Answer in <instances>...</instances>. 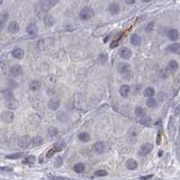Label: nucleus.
Listing matches in <instances>:
<instances>
[{"instance_id": "f257e3e1", "label": "nucleus", "mask_w": 180, "mask_h": 180, "mask_svg": "<svg viewBox=\"0 0 180 180\" xmlns=\"http://www.w3.org/2000/svg\"><path fill=\"white\" fill-rule=\"evenodd\" d=\"M92 16H93V10H92V8L90 7V6H85V7H83V9L81 10L80 14H79L80 19H81V20H83V21L91 19Z\"/></svg>"}, {"instance_id": "f03ea898", "label": "nucleus", "mask_w": 180, "mask_h": 180, "mask_svg": "<svg viewBox=\"0 0 180 180\" xmlns=\"http://www.w3.org/2000/svg\"><path fill=\"white\" fill-rule=\"evenodd\" d=\"M15 119V114L10 111H5L1 113V120L5 123H12Z\"/></svg>"}, {"instance_id": "7ed1b4c3", "label": "nucleus", "mask_w": 180, "mask_h": 180, "mask_svg": "<svg viewBox=\"0 0 180 180\" xmlns=\"http://www.w3.org/2000/svg\"><path fill=\"white\" fill-rule=\"evenodd\" d=\"M26 33L29 36H31L32 38H34L37 35V33H38V27L36 26V24L35 23H30L27 24V26L26 28Z\"/></svg>"}, {"instance_id": "20e7f679", "label": "nucleus", "mask_w": 180, "mask_h": 180, "mask_svg": "<svg viewBox=\"0 0 180 180\" xmlns=\"http://www.w3.org/2000/svg\"><path fill=\"white\" fill-rule=\"evenodd\" d=\"M153 149V145L151 143H145L143 145H141L140 150H138V155L140 156H146L151 152Z\"/></svg>"}, {"instance_id": "39448f33", "label": "nucleus", "mask_w": 180, "mask_h": 180, "mask_svg": "<svg viewBox=\"0 0 180 180\" xmlns=\"http://www.w3.org/2000/svg\"><path fill=\"white\" fill-rule=\"evenodd\" d=\"M23 68L19 64H15L9 69V74L13 77H17L23 74Z\"/></svg>"}, {"instance_id": "423d86ee", "label": "nucleus", "mask_w": 180, "mask_h": 180, "mask_svg": "<svg viewBox=\"0 0 180 180\" xmlns=\"http://www.w3.org/2000/svg\"><path fill=\"white\" fill-rule=\"evenodd\" d=\"M176 123H175V120L173 117H170L169 118V120H168V124H167V131H168V134H169V137L171 138H174V135L176 133Z\"/></svg>"}, {"instance_id": "0eeeda50", "label": "nucleus", "mask_w": 180, "mask_h": 180, "mask_svg": "<svg viewBox=\"0 0 180 180\" xmlns=\"http://www.w3.org/2000/svg\"><path fill=\"white\" fill-rule=\"evenodd\" d=\"M6 107L8 108L9 110H15L19 107V102L18 101L15 100L14 98L12 99H9V100H6Z\"/></svg>"}, {"instance_id": "6e6552de", "label": "nucleus", "mask_w": 180, "mask_h": 180, "mask_svg": "<svg viewBox=\"0 0 180 180\" xmlns=\"http://www.w3.org/2000/svg\"><path fill=\"white\" fill-rule=\"evenodd\" d=\"M19 29H20L19 24H18V23L16 22V21H12V22H10L9 24H8V27H7L8 32H9L10 34H13V35L16 34V33L19 31Z\"/></svg>"}, {"instance_id": "1a4fd4ad", "label": "nucleus", "mask_w": 180, "mask_h": 180, "mask_svg": "<svg viewBox=\"0 0 180 180\" xmlns=\"http://www.w3.org/2000/svg\"><path fill=\"white\" fill-rule=\"evenodd\" d=\"M92 150L96 153V154H102L105 150V146L104 143L102 142H97L95 144L92 145Z\"/></svg>"}, {"instance_id": "9d476101", "label": "nucleus", "mask_w": 180, "mask_h": 180, "mask_svg": "<svg viewBox=\"0 0 180 180\" xmlns=\"http://www.w3.org/2000/svg\"><path fill=\"white\" fill-rule=\"evenodd\" d=\"M41 87H42V83H41V81L38 80H33L29 83V90H31L33 92L39 91Z\"/></svg>"}, {"instance_id": "9b49d317", "label": "nucleus", "mask_w": 180, "mask_h": 180, "mask_svg": "<svg viewBox=\"0 0 180 180\" xmlns=\"http://www.w3.org/2000/svg\"><path fill=\"white\" fill-rule=\"evenodd\" d=\"M120 57H121L122 59H126L127 60V59H129L130 57H131L132 53H131V51H130L129 48L123 47L120 51Z\"/></svg>"}, {"instance_id": "f8f14e48", "label": "nucleus", "mask_w": 180, "mask_h": 180, "mask_svg": "<svg viewBox=\"0 0 180 180\" xmlns=\"http://www.w3.org/2000/svg\"><path fill=\"white\" fill-rule=\"evenodd\" d=\"M24 55V52L23 49H21V48H15V49H14V50L12 51V56L14 57L15 59L20 60V59L23 58Z\"/></svg>"}, {"instance_id": "ddd939ff", "label": "nucleus", "mask_w": 180, "mask_h": 180, "mask_svg": "<svg viewBox=\"0 0 180 180\" xmlns=\"http://www.w3.org/2000/svg\"><path fill=\"white\" fill-rule=\"evenodd\" d=\"M138 164L137 160H135L134 158H129V160H127L126 162V167L129 169V170H135L137 169Z\"/></svg>"}, {"instance_id": "4468645a", "label": "nucleus", "mask_w": 180, "mask_h": 180, "mask_svg": "<svg viewBox=\"0 0 180 180\" xmlns=\"http://www.w3.org/2000/svg\"><path fill=\"white\" fill-rule=\"evenodd\" d=\"M48 107L52 111L58 110V108L60 107V101L57 99H51L48 102Z\"/></svg>"}, {"instance_id": "2eb2a0df", "label": "nucleus", "mask_w": 180, "mask_h": 180, "mask_svg": "<svg viewBox=\"0 0 180 180\" xmlns=\"http://www.w3.org/2000/svg\"><path fill=\"white\" fill-rule=\"evenodd\" d=\"M109 11L111 13V15H117L120 11V6L116 3H112L109 6Z\"/></svg>"}, {"instance_id": "dca6fc26", "label": "nucleus", "mask_w": 180, "mask_h": 180, "mask_svg": "<svg viewBox=\"0 0 180 180\" xmlns=\"http://www.w3.org/2000/svg\"><path fill=\"white\" fill-rule=\"evenodd\" d=\"M0 94L2 95V98H3V99H5V100H9V99H12V98H14V93H13L11 89L3 90L2 92H0Z\"/></svg>"}, {"instance_id": "f3484780", "label": "nucleus", "mask_w": 180, "mask_h": 180, "mask_svg": "<svg viewBox=\"0 0 180 180\" xmlns=\"http://www.w3.org/2000/svg\"><path fill=\"white\" fill-rule=\"evenodd\" d=\"M130 43L134 46H138L141 44V37L137 34H132L130 36Z\"/></svg>"}, {"instance_id": "a211bd4d", "label": "nucleus", "mask_w": 180, "mask_h": 180, "mask_svg": "<svg viewBox=\"0 0 180 180\" xmlns=\"http://www.w3.org/2000/svg\"><path fill=\"white\" fill-rule=\"evenodd\" d=\"M167 37L171 40V41H177L179 37V33L177 30L176 29H171L167 32Z\"/></svg>"}, {"instance_id": "6ab92c4d", "label": "nucleus", "mask_w": 180, "mask_h": 180, "mask_svg": "<svg viewBox=\"0 0 180 180\" xmlns=\"http://www.w3.org/2000/svg\"><path fill=\"white\" fill-rule=\"evenodd\" d=\"M65 146H66V145H65V142H64L63 140H60L56 141V142L54 144V150H55L56 152H60V151H62V150L64 149Z\"/></svg>"}, {"instance_id": "aec40b11", "label": "nucleus", "mask_w": 180, "mask_h": 180, "mask_svg": "<svg viewBox=\"0 0 180 180\" xmlns=\"http://www.w3.org/2000/svg\"><path fill=\"white\" fill-rule=\"evenodd\" d=\"M137 136H138V130L136 129L135 127H132V128H130L129 130V133H128V138H129V140L130 141H132V140H136V138H137Z\"/></svg>"}, {"instance_id": "412c9836", "label": "nucleus", "mask_w": 180, "mask_h": 180, "mask_svg": "<svg viewBox=\"0 0 180 180\" xmlns=\"http://www.w3.org/2000/svg\"><path fill=\"white\" fill-rule=\"evenodd\" d=\"M167 50L173 54H180V44L178 43H175L170 44L169 46H167Z\"/></svg>"}, {"instance_id": "4be33fe9", "label": "nucleus", "mask_w": 180, "mask_h": 180, "mask_svg": "<svg viewBox=\"0 0 180 180\" xmlns=\"http://www.w3.org/2000/svg\"><path fill=\"white\" fill-rule=\"evenodd\" d=\"M78 138H79L80 141L86 143V142H89L90 140H91V135H90L88 132H81L79 134Z\"/></svg>"}, {"instance_id": "5701e85b", "label": "nucleus", "mask_w": 180, "mask_h": 180, "mask_svg": "<svg viewBox=\"0 0 180 180\" xmlns=\"http://www.w3.org/2000/svg\"><path fill=\"white\" fill-rule=\"evenodd\" d=\"M117 69L119 71L120 73H126L129 69V65L128 63H120L117 66Z\"/></svg>"}, {"instance_id": "b1692460", "label": "nucleus", "mask_w": 180, "mask_h": 180, "mask_svg": "<svg viewBox=\"0 0 180 180\" xmlns=\"http://www.w3.org/2000/svg\"><path fill=\"white\" fill-rule=\"evenodd\" d=\"M130 92V87L127 84L122 85L120 89V93L122 97H127Z\"/></svg>"}, {"instance_id": "393cba45", "label": "nucleus", "mask_w": 180, "mask_h": 180, "mask_svg": "<svg viewBox=\"0 0 180 180\" xmlns=\"http://www.w3.org/2000/svg\"><path fill=\"white\" fill-rule=\"evenodd\" d=\"M32 143L34 144L35 146H40V145H42L44 144V138L42 137H40V136H35V137H33L32 138Z\"/></svg>"}, {"instance_id": "a878e982", "label": "nucleus", "mask_w": 180, "mask_h": 180, "mask_svg": "<svg viewBox=\"0 0 180 180\" xmlns=\"http://www.w3.org/2000/svg\"><path fill=\"white\" fill-rule=\"evenodd\" d=\"M85 169V166L83 163H76V164L74 165V167H73V170L75 171L76 173H83V171Z\"/></svg>"}, {"instance_id": "bb28decb", "label": "nucleus", "mask_w": 180, "mask_h": 180, "mask_svg": "<svg viewBox=\"0 0 180 180\" xmlns=\"http://www.w3.org/2000/svg\"><path fill=\"white\" fill-rule=\"evenodd\" d=\"M24 153H22V152L13 153V154H10V155H7V156H6V158H8V159H19V158L24 157Z\"/></svg>"}, {"instance_id": "cd10ccee", "label": "nucleus", "mask_w": 180, "mask_h": 180, "mask_svg": "<svg viewBox=\"0 0 180 180\" xmlns=\"http://www.w3.org/2000/svg\"><path fill=\"white\" fill-rule=\"evenodd\" d=\"M135 115L138 118H141L143 116L146 115V112H145V110L140 107V106H137L135 108Z\"/></svg>"}, {"instance_id": "c85d7f7f", "label": "nucleus", "mask_w": 180, "mask_h": 180, "mask_svg": "<svg viewBox=\"0 0 180 180\" xmlns=\"http://www.w3.org/2000/svg\"><path fill=\"white\" fill-rule=\"evenodd\" d=\"M168 68L172 72H176L178 69V63L177 61H170L168 63Z\"/></svg>"}, {"instance_id": "c756f323", "label": "nucleus", "mask_w": 180, "mask_h": 180, "mask_svg": "<svg viewBox=\"0 0 180 180\" xmlns=\"http://www.w3.org/2000/svg\"><path fill=\"white\" fill-rule=\"evenodd\" d=\"M151 118L150 117H149V116H143V117H141V120H140V124H142L143 126H149L150 124H151Z\"/></svg>"}, {"instance_id": "7c9ffc66", "label": "nucleus", "mask_w": 180, "mask_h": 180, "mask_svg": "<svg viewBox=\"0 0 180 180\" xmlns=\"http://www.w3.org/2000/svg\"><path fill=\"white\" fill-rule=\"evenodd\" d=\"M146 103H147V106H148V107H149V108H156L157 105H158L157 101L155 100V99H153V97L149 98Z\"/></svg>"}, {"instance_id": "2f4dec72", "label": "nucleus", "mask_w": 180, "mask_h": 180, "mask_svg": "<svg viewBox=\"0 0 180 180\" xmlns=\"http://www.w3.org/2000/svg\"><path fill=\"white\" fill-rule=\"evenodd\" d=\"M144 95L145 97H148V98H151L155 95V90L151 87H148L144 92Z\"/></svg>"}, {"instance_id": "473e14b6", "label": "nucleus", "mask_w": 180, "mask_h": 180, "mask_svg": "<svg viewBox=\"0 0 180 180\" xmlns=\"http://www.w3.org/2000/svg\"><path fill=\"white\" fill-rule=\"evenodd\" d=\"M48 134L50 137H55L57 134H58V129H57L55 127L52 126L48 129Z\"/></svg>"}, {"instance_id": "72a5a7b5", "label": "nucleus", "mask_w": 180, "mask_h": 180, "mask_svg": "<svg viewBox=\"0 0 180 180\" xmlns=\"http://www.w3.org/2000/svg\"><path fill=\"white\" fill-rule=\"evenodd\" d=\"M94 175L97 177H106V176H108V172L104 169H99V170L95 171Z\"/></svg>"}, {"instance_id": "f704fd0d", "label": "nucleus", "mask_w": 180, "mask_h": 180, "mask_svg": "<svg viewBox=\"0 0 180 180\" xmlns=\"http://www.w3.org/2000/svg\"><path fill=\"white\" fill-rule=\"evenodd\" d=\"M35 160H36L35 157H34V156H28V157H26V158H24V163H26V164H34V163L35 162Z\"/></svg>"}, {"instance_id": "c9c22d12", "label": "nucleus", "mask_w": 180, "mask_h": 180, "mask_svg": "<svg viewBox=\"0 0 180 180\" xmlns=\"http://www.w3.org/2000/svg\"><path fill=\"white\" fill-rule=\"evenodd\" d=\"M62 165H63V158L58 156L54 160V167H60Z\"/></svg>"}, {"instance_id": "e433bc0d", "label": "nucleus", "mask_w": 180, "mask_h": 180, "mask_svg": "<svg viewBox=\"0 0 180 180\" xmlns=\"http://www.w3.org/2000/svg\"><path fill=\"white\" fill-rule=\"evenodd\" d=\"M29 140H26V138H22L21 140H20V142H19V145L21 148H26V147H27L29 145Z\"/></svg>"}, {"instance_id": "4c0bfd02", "label": "nucleus", "mask_w": 180, "mask_h": 180, "mask_svg": "<svg viewBox=\"0 0 180 180\" xmlns=\"http://www.w3.org/2000/svg\"><path fill=\"white\" fill-rule=\"evenodd\" d=\"M0 171H2V172H12L13 168L9 167H0Z\"/></svg>"}, {"instance_id": "58836bf2", "label": "nucleus", "mask_w": 180, "mask_h": 180, "mask_svg": "<svg viewBox=\"0 0 180 180\" xmlns=\"http://www.w3.org/2000/svg\"><path fill=\"white\" fill-rule=\"evenodd\" d=\"M60 0H48V3L50 6H54L59 3Z\"/></svg>"}, {"instance_id": "ea45409f", "label": "nucleus", "mask_w": 180, "mask_h": 180, "mask_svg": "<svg viewBox=\"0 0 180 180\" xmlns=\"http://www.w3.org/2000/svg\"><path fill=\"white\" fill-rule=\"evenodd\" d=\"M56 151L54 150V149H50L49 150L48 152H47V155H46V157L48 158H52L54 155V153H55Z\"/></svg>"}, {"instance_id": "a19ab883", "label": "nucleus", "mask_w": 180, "mask_h": 180, "mask_svg": "<svg viewBox=\"0 0 180 180\" xmlns=\"http://www.w3.org/2000/svg\"><path fill=\"white\" fill-rule=\"evenodd\" d=\"M153 27H154V23L153 22H150L148 26H147V27H146V30H147V32H150V31H152L153 30Z\"/></svg>"}, {"instance_id": "79ce46f5", "label": "nucleus", "mask_w": 180, "mask_h": 180, "mask_svg": "<svg viewBox=\"0 0 180 180\" xmlns=\"http://www.w3.org/2000/svg\"><path fill=\"white\" fill-rule=\"evenodd\" d=\"M5 26V19L0 18V31H2Z\"/></svg>"}, {"instance_id": "37998d69", "label": "nucleus", "mask_w": 180, "mask_h": 180, "mask_svg": "<svg viewBox=\"0 0 180 180\" xmlns=\"http://www.w3.org/2000/svg\"><path fill=\"white\" fill-rule=\"evenodd\" d=\"M154 177V175L153 174H150V175H149V176H144V177H140V179H150V178H152Z\"/></svg>"}, {"instance_id": "c03bdc74", "label": "nucleus", "mask_w": 180, "mask_h": 180, "mask_svg": "<svg viewBox=\"0 0 180 180\" xmlns=\"http://www.w3.org/2000/svg\"><path fill=\"white\" fill-rule=\"evenodd\" d=\"M160 143H161V133H158L157 137V144L160 145Z\"/></svg>"}, {"instance_id": "a18cd8bd", "label": "nucleus", "mask_w": 180, "mask_h": 180, "mask_svg": "<svg viewBox=\"0 0 180 180\" xmlns=\"http://www.w3.org/2000/svg\"><path fill=\"white\" fill-rule=\"evenodd\" d=\"M118 45V41H113V42L111 44V48H115Z\"/></svg>"}, {"instance_id": "49530a36", "label": "nucleus", "mask_w": 180, "mask_h": 180, "mask_svg": "<svg viewBox=\"0 0 180 180\" xmlns=\"http://www.w3.org/2000/svg\"><path fill=\"white\" fill-rule=\"evenodd\" d=\"M125 2L128 4V5H132L135 3V0H125Z\"/></svg>"}, {"instance_id": "de8ad7c7", "label": "nucleus", "mask_w": 180, "mask_h": 180, "mask_svg": "<svg viewBox=\"0 0 180 180\" xmlns=\"http://www.w3.org/2000/svg\"><path fill=\"white\" fill-rule=\"evenodd\" d=\"M50 179H64V177H49Z\"/></svg>"}, {"instance_id": "09e8293b", "label": "nucleus", "mask_w": 180, "mask_h": 180, "mask_svg": "<svg viewBox=\"0 0 180 180\" xmlns=\"http://www.w3.org/2000/svg\"><path fill=\"white\" fill-rule=\"evenodd\" d=\"M158 155V157H162L163 156V150H159Z\"/></svg>"}, {"instance_id": "8fccbe9b", "label": "nucleus", "mask_w": 180, "mask_h": 180, "mask_svg": "<svg viewBox=\"0 0 180 180\" xmlns=\"http://www.w3.org/2000/svg\"><path fill=\"white\" fill-rule=\"evenodd\" d=\"M178 113H179V107L177 106V115H178Z\"/></svg>"}, {"instance_id": "3c124183", "label": "nucleus", "mask_w": 180, "mask_h": 180, "mask_svg": "<svg viewBox=\"0 0 180 180\" xmlns=\"http://www.w3.org/2000/svg\"><path fill=\"white\" fill-rule=\"evenodd\" d=\"M143 2H145V3H147V2H150L151 0H142Z\"/></svg>"}, {"instance_id": "603ef678", "label": "nucleus", "mask_w": 180, "mask_h": 180, "mask_svg": "<svg viewBox=\"0 0 180 180\" xmlns=\"http://www.w3.org/2000/svg\"><path fill=\"white\" fill-rule=\"evenodd\" d=\"M3 3V0H0V5H1Z\"/></svg>"}, {"instance_id": "864d4df0", "label": "nucleus", "mask_w": 180, "mask_h": 180, "mask_svg": "<svg viewBox=\"0 0 180 180\" xmlns=\"http://www.w3.org/2000/svg\"><path fill=\"white\" fill-rule=\"evenodd\" d=\"M85 1H88V0H85Z\"/></svg>"}]
</instances>
